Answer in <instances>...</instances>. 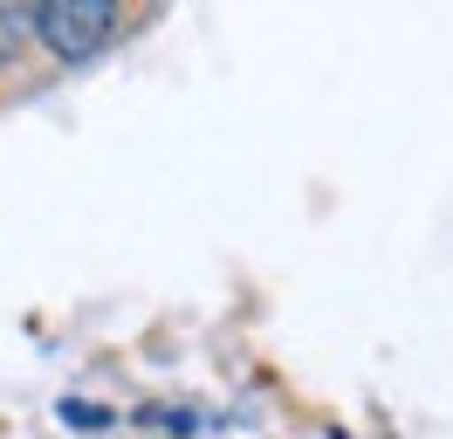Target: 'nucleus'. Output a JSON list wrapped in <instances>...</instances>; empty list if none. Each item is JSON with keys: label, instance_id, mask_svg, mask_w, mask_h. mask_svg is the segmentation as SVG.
<instances>
[{"label": "nucleus", "instance_id": "obj_1", "mask_svg": "<svg viewBox=\"0 0 453 439\" xmlns=\"http://www.w3.org/2000/svg\"><path fill=\"white\" fill-rule=\"evenodd\" d=\"M35 35L62 62H89L117 35V7H104V0H42L35 7Z\"/></svg>", "mask_w": 453, "mask_h": 439}, {"label": "nucleus", "instance_id": "obj_2", "mask_svg": "<svg viewBox=\"0 0 453 439\" xmlns=\"http://www.w3.org/2000/svg\"><path fill=\"white\" fill-rule=\"evenodd\" d=\"M35 27V7H0V55L21 49V35Z\"/></svg>", "mask_w": 453, "mask_h": 439}, {"label": "nucleus", "instance_id": "obj_3", "mask_svg": "<svg viewBox=\"0 0 453 439\" xmlns=\"http://www.w3.org/2000/svg\"><path fill=\"white\" fill-rule=\"evenodd\" d=\"M62 419H76V426H89V433H96V426H104V412H96V405H76V398H69V405H62Z\"/></svg>", "mask_w": 453, "mask_h": 439}]
</instances>
